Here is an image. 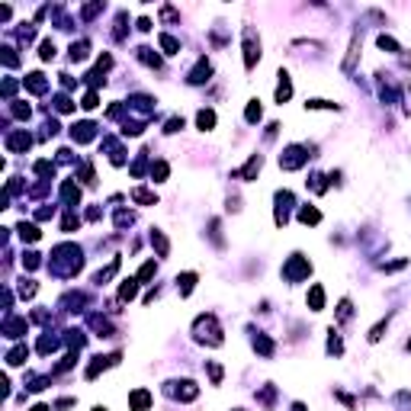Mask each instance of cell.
<instances>
[{
  "label": "cell",
  "mask_w": 411,
  "mask_h": 411,
  "mask_svg": "<svg viewBox=\"0 0 411 411\" xmlns=\"http://www.w3.org/2000/svg\"><path fill=\"white\" fill-rule=\"evenodd\" d=\"M193 331H196V341H206V344H212V347L222 344V328H219V321H215L212 315H199Z\"/></svg>",
  "instance_id": "1"
},
{
  "label": "cell",
  "mask_w": 411,
  "mask_h": 411,
  "mask_svg": "<svg viewBox=\"0 0 411 411\" xmlns=\"http://www.w3.org/2000/svg\"><path fill=\"white\" fill-rule=\"evenodd\" d=\"M260 61V42H254V29H244V65L254 68Z\"/></svg>",
  "instance_id": "2"
},
{
  "label": "cell",
  "mask_w": 411,
  "mask_h": 411,
  "mask_svg": "<svg viewBox=\"0 0 411 411\" xmlns=\"http://www.w3.org/2000/svg\"><path fill=\"white\" fill-rule=\"evenodd\" d=\"M129 402H132V408H135V411H145V408H148V402H151V395L145 392V389H138V392H132Z\"/></svg>",
  "instance_id": "3"
},
{
  "label": "cell",
  "mask_w": 411,
  "mask_h": 411,
  "mask_svg": "<svg viewBox=\"0 0 411 411\" xmlns=\"http://www.w3.org/2000/svg\"><path fill=\"white\" fill-rule=\"evenodd\" d=\"M196 126L206 132V129H212L215 126V113L212 110H199V116H196Z\"/></svg>",
  "instance_id": "4"
},
{
  "label": "cell",
  "mask_w": 411,
  "mask_h": 411,
  "mask_svg": "<svg viewBox=\"0 0 411 411\" xmlns=\"http://www.w3.org/2000/svg\"><path fill=\"white\" fill-rule=\"evenodd\" d=\"M309 302H312V312H321V305H324V293H321V286H312Z\"/></svg>",
  "instance_id": "5"
},
{
  "label": "cell",
  "mask_w": 411,
  "mask_h": 411,
  "mask_svg": "<svg viewBox=\"0 0 411 411\" xmlns=\"http://www.w3.org/2000/svg\"><path fill=\"white\" fill-rule=\"evenodd\" d=\"M299 219L305 222V225H315L321 215H318V209H312V206H302V209H299Z\"/></svg>",
  "instance_id": "6"
},
{
  "label": "cell",
  "mask_w": 411,
  "mask_h": 411,
  "mask_svg": "<svg viewBox=\"0 0 411 411\" xmlns=\"http://www.w3.org/2000/svg\"><path fill=\"white\" fill-rule=\"evenodd\" d=\"M193 283H196V273H183V276H177V286H180V293H183V296H190Z\"/></svg>",
  "instance_id": "7"
},
{
  "label": "cell",
  "mask_w": 411,
  "mask_h": 411,
  "mask_svg": "<svg viewBox=\"0 0 411 411\" xmlns=\"http://www.w3.org/2000/svg\"><path fill=\"white\" fill-rule=\"evenodd\" d=\"M26 354H29V350H26V347H16V350H10V357H7V363H10V366H19V363H23V360H26Z\"/></svg>",
  "instance_id": "8"
},
{
  "label": "cell",
  "mask_w": 411,
  "mask_h": 411,
  "mask_svg": "<svg viewBox=\"0 0 411 411\" xmlns=\"http://www.w3.org/2000/svg\"><path fill=\"white\" fill-rule=\"evenodd\" d=\"M19 235L26 238V241H39V228H35V225H26V222H19Z\"/></svg>",
  "instance_id": "9"
},
{
  "label": "cell",
  "mask_w": 411,
  "mask_h": 411,
  "mask_svg": "<svg viewBox=\"0 0 411 411\" xmlns=\"http://www.w3.org/2000/svg\"><path fill=\"white\" fill-rule=\"evenodd\" d=\"M158 42H161V48H164L167 55H177V52H180V45H177V39H171V35H161Z\"/></svg>",
  "instance_id": "10"
},
{
  "label": "cell",
  "mask_w": 411,
  "mask_h": 411,
  "mask_svg": "<svg viewBox=\"0 0 411 411\" xmlns=\"http://www.w3.org/2000/svg\"><path fill=\"white\" fill-rule=\"evenodd\" d=\"M39 55H42V61H48V58H55V42H48V39H45V42H42V52H39Z\"/></svg>",
  "instance_id": "11"
},
{
  "label": "cell",
  "mask_w": 411,
  "mask_h": 411,
  "mask_svg": "<svg viewBox=\"0 0 411 411\" xmlns=\"http://www.w3.org/2000/svg\"><path fill=\"white\" fill-rule=\"evenodd\" d=\"M257 119H260V106H257V100H254L248 106V122H257Z\"/></svg>",
  "instance_id": "12"
},
{
  "label": "cell",
  "mask_w": 411,
  "mask_h": 411,
  "mask_svg": "<svg viewBox=\"0 0 411 411\" xmlns=\"http://www.w3.org/2000/svg\"><path fill=\"white\" fill-rule=\"evenodd\" d=\"M93 411H106V408H93Z\"/></svg>",
  "instance_id": "13"
}]
</instances>
